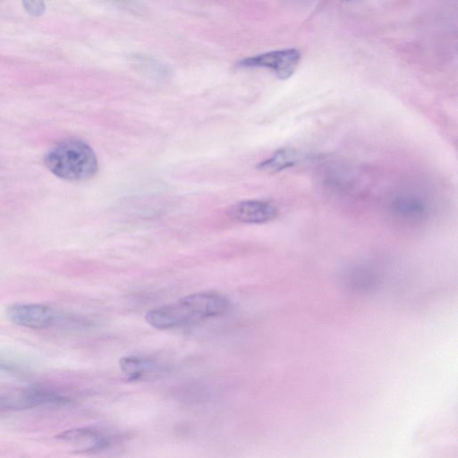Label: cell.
I'll use <instances>...</instances> for the list:
<instances>
[{
    "label": "cell",
    "mask_w": 458,
    "mask_h": 458,
    "mask_svg": "<svg viewBox=\"0 0 458 458\" xmlns=\"http://www.w3.org/2000/svg\"><path fill=\"white\" fill-rule=\"evenodd\" d=\"M22 4L26 12L34 17L42 15L46 10V4L42 1H23Z\"/></svg>",
    "instance_id": "8fae6325"
},
{
    "label": "cell",
    "mask_w": 458,
    "mask_h": 458,
    "mask_svg": "<svg viewBox=\"0 0 458 458\" xmlns=\"http://www.w3.org/2000/svg\"><path fill=\"white\" fill-rule=\"evenodd\" d=\"M227 215L237 223L259 225L277 217L279 208L271 200L247 199L233 204L228 208Z\"/></svg>",
    "instance_id": "5b68a950"
},
{
    "label": "cell",
    "mask_w": 458,
    "mask_h": 458,
    "mask_svg": "<svg viewBox=\"0 0 458 458\" xmlns=\"http://www.w3.org/2000/svg\"><path fill=\"white\" fill-rule=\"evenodd\" d=\"M6 315L13 324L31 329L49 327L58 318L53 307L40 303L13 304L6 310Z\"/></svg>",
    "instance_id": "277c9868"
},
{
    "label": "cell",
    "mask_w": 458,
    "mask_h": 458,
    "mask_svg": "<svg viewBox=\"0 0 458 458\" xmlns=\"http://www.w3.org/2000/svg\"><path fill=\"white\" fill-rule=\"evenodd\" d=\"M230 301L224 294L202 291L148 310L145 320L159 330L179 328L221 317L230 310Z\"/></svg>",
    "instance_id": "6da1fadb"
},
{
    "label": "cell",
    "mask_w": 458,
    "mask_h": 458,
    "mask_svg": "<svg viewBox=\"0 0 458 458\" xmlns=\"http://www.w3.org/2000/svg\"><path fill=\"white\" fill-rule=\"evenodd\" d=\"M44 163L55 176L68 181L89 179L98 169L94 150L79 140L60 142L48 151Z\"/></svg>",
    "instance_id": "7a4b0ae2"
},
{
    "label": "cell",
    "mask_w": 458,
    "mask_h": 458,
    "mask_svg": "<svg viewBox=\"0 0 458 458\" xmlns=\"http://www.w3.org/2000/svg\"><path fill=\"white\" fill-rule=\"evenodd\" d=\"M58 439L84 445L81 451H95L107 444L106 439L97 429L79 428L65 430L56 436Z\"/></svg>",
    "instance_id": "8992f818"
},
{
    "label": "cell",
    "mask_w": 458,
    "mask_h": 458,
    "mask_svg": "<svg viewBox=\"0 0 458 458\" xmlns=\"http://www.w3.org/2000/svg\"><path fill=\"white\" fill-rule=\"evenodd\" d=\"M18 393L2 394L0 393V412L9 411H19Z\"/></svg>",
    "instance_id": "30bf717a"
},
{
    "label": "cell",
    "mask_w": 458,
    "mask_h": 458,
    "mask_svg": "<svg viewBox=\"0 0 458 458\" xmlns=\"http://www.w3.org/2000/svg\"><path fill=\"white\" fill-rule=\"evenodd\" d=\"M119 364L122 371L132 377H140L157 368L156 361L140 356L123 357Z\"/></svg>",
    "instance_id": "ba28073f"
},
{
    "label": "cell",
    "mask_w": 458,
    "mask_h": 458,
    "mask_svg": "<svg viewBox=\"0 0 458 458\" xmlns=\"http://www.w3.org/2000/svg\"><path fill=\"white\" fill-rule=\"evenodd\" d=\"M301 155L298 151L289 148L276 150L272 156L258 164L260 171L276 173L292 167L299 163Z\"/></svg>",
    "instance_id": "52a82bcc"
},
{
    "label": "cell",
    "mask_w": 458,
    "mask_h": 458,
    "mask_svg": "<svg viewBox=\"0 0 458 458\" xmlns=\"http://www.w3.org/2000/svg\"><path fill=\"white\" fill-rule=\"evenodd\" d=\"M394 206L397 211L410 216H416L421 213L423 209L421 202L410 198H402L396 200Z\"/></svg>",
    "instance_id": "9c48e42d"
},
{
    "label": "cell",
    "mask_w": 458,
    "mask_h": 458,
    "mask_svg": "<svg viewBox=\"0 0 458 458\" xmlns=\"http://www.w3.org/2000/svg\"><path fill=\"white\" fill-rule=\"evenodd\" d=\"M300 61L301 53L298 49L284 48L246 57L237 65L244 68H267L273 71L277 78L285 80L293 74Z\"/></svg>",
    "instance_id": "3957f363"
},
{
    "label": "cell",
    "mask_w": 458,
    "mask_h": 458,
    "mask_svg": "<svg viewBox=\"0 0 458 458\" xmlns=\"http://www.w3.org/2000/svg\"><path fill=\"white\" fill-rule=\"evenodd\" d=\"M13 370H14V369L12 365L0 360V371L10 372V371H13Z\"/></svg>",
    "instance_id": "7c38bea8"
}]
</instances>
